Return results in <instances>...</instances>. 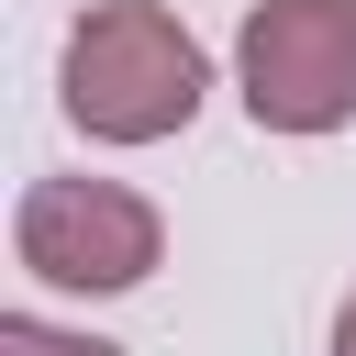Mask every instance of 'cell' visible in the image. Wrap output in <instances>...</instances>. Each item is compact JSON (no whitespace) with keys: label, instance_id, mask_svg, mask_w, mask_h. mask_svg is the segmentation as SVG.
Returning a JSON list of instances; mask_svg holds the SVG:
<instances>
[{"label":"cell","instance_id":"cell-1","mask_svg":"<svg viewBox=\"0 0 356 356\" xmlns=\"http://www.w3.org/2000/svg\"><path fill=\"white\" fill-rule=\"evenodd\" d=\"M56 89H67L78 134H100V145H167V134H189L211 67H200V44H189V22L167 0H100V11L67 22Z\"/></svg>","mask_w":356,"mask_h":356},{"label":"cell","instance_id":"cell-2","mask_svg":"<svg viewBox=\"0 0 356 356\" xmlns=\"http://www.w3.org/2000/svg\"><path fill=\"white\" fill-rule=\"evenodd\" d=\"M234 89L256 134L356 122V0H256L234 33Z\"/></svg>","mask_w":356,"mask_h":356},{"label":"cell","instance_id":"cell-3","mask_svg":"<svg viewBox=\"0 0 356 356\" xmlns=\"http://www.w3.org/2000/svg\"><path fill=\"white\" fill-rule=\"evenodd\" d=\"M11 256L44 289H145L167 256V222L122 178H33L11 211Z\"/></svg>","mask_w":356,"mask_h":356},{"label":"cell","instance_id":"cell-4","mask_svg":"<svg viewBox=\"0 0 356 356\" xmlns=\"http://www.w3.org/2000/svg\"><path fill=\"white\" fill-rule=\"evenodd\" d=\"M0 356H111V345H100V334H56V323L11 312V323H0Z\"/></svg>","mask_w":356,"mask_h":356},{"label":"cell","instance_id":"cell-5","mask_svg":"<svg viewBox=\"0 0 356 356\" xmlns=\"http://www.w3.org/2000/svg\"><path fill=\"white\" fill-rule=\"evenodd\" d=\"M334 356H356V289H345V312H334Z\"/></svg>","mask_w":356,"mask_h":356}]
</instances>
